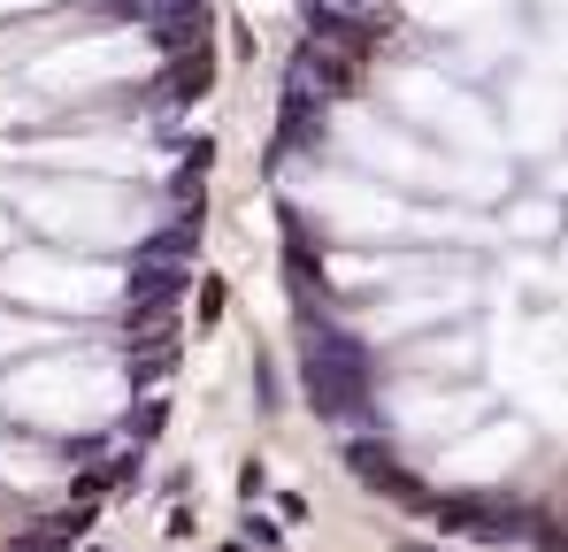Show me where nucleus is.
Returning a JSON list of instances; mask_svg holds the SVG:
<instances>
[{
  "label": "nucleus",
  "instance_id": "nucleus-1",
  "mask_svg": "<svg viewBox=\"0 0 568 552\" xmlns=\"http://www.w3.org/2000/svg\"><path fill=\"white\" fill-rule=\"evenodd\" d=\"M300 384H307V407H315L323 422H338V430L369 422V407H377L362 338L331 330L323 315H307V330H300Z\"/></svg>",
  "mask_w": 568,
  "mask_h": 552
},
{
  "label": "nucleus",
  "instance_id": "nucleus-2",
  "mask_svg": "<svg viewBox=\"0 0 568 552\" xmlns=\"http://www.w3.org/2000/svg\"><path fill=\"white\" fill-rule=\"evenodd\" d=\"M292 78H307L323 100H338V92H354L362 62H354V47H338V39H315V31H307V39L292 47Z\"/></svg>",
  "mask_w": 568,
  "mask_h": 552
},
{
  "label": "nucleus",
  "instance_id": "nucleus-3",
  "mask_svg": "<svg viewBox=\"0 0 568 552\" xmlns=\"http://www.w3.org/2000/svg\"><path fill=\"white\" fill-rule=\"evenodd\" d=\"M207 78H215V54H207V47H192V54H162V78L146 85V100H154V108H192V100L207 92Z\"/></svg>",
  "mask_w": 568,
  "mask_h": 552
},
{
  "label": "nucleus",
  "instance_id": "nucleus-4",
  "mask_svg": "<svg viewBox=\"0 0 568 552\" xmlns=\"http://www.w3.org/2000/svg\"><path fill=\"white\" fill-rule=\"evenodd\" d=\"M338 460H346L362 483H377L384 499H407V507H423V483H415L407 468H392V453H384L377 438H346V453H338Z\"/></svg>",
  "mask_w": 568,
  "mask_h": 552
},
{
  "label": "nucleus",
  "instance_id": "nucleus-5",
  "mask_svg": "<svg viewBox=\"0 0 568 552\" xmlns=\"http://www.w3.org/2000/svg\"><path fill=\"white\" fill-rule=\"evenodd\" d=\"M146 47H154V54H192V47H207V0H178V8L146 16Z\"/></svg>",
  "mask_w": 568,
  "mask_h": 552
},
{
  "label": "nucleus",
  "instance_id": "nucleus-6",
  "mask_svg": "<svg viewBox=\"0 0 568 552\" xmlns=\"http://www.w3.org/2000/svg\"><path fill=\"white\" fill-rule=\"evenodd\" d=\"M438 530H454V538H484V545L530 538V522H523V514H491V507H469V499H446V507H438Z\"/></svg>",
  "mask_w": 568,
  "mask_h": 552
},
{
  "label": "nucleus",
  "instance_id": "nucleus-7",
  "mask_svg": "<svg viewBox=\"0 0 568 552\" xmlns=\"http://www.w3.org/2000/svg\"><path fill=\"white\" fill-rule=\"evenodd\" d=\"M185 262H154V254H146V269L131 276V307H139V315H154V307H178V299H185Z\"/></svg>",
  "mask_w": 568,
  "mask_h": 552
},
{
  "label": "nucleus",
  "instance_id": "nucleus-8",
  "mask_svg": "<svg viewBox=\"0 0 568 552\" xmlns=\"http://www.w3.org/2000/svg\"><path fill=\"white\" fill-rule=\"evenodd\" d=\"M192 246H200V215H192V207H185V223H170V231H154V238H146V254H154V262H185Z\"/></svg>",
  "mask_w": 568,
  "mask_h": 552
},
{
  "label": "nucleus",
  "instance_id": "nucleus-9",
  "mask_svg": "<svg viewBox=\"0 0 568 552\" xmlns=\"http://www.w3.org/2000/svg\"><path fill=\"white\" fill-rule=\"evenodd\" d=\"M100 8H108V16H139V23H146V16H162V8H178V0H100Z\"/></svg>",
  "mask_w": 568,
  "mask_h": 552
}]
</instances>
